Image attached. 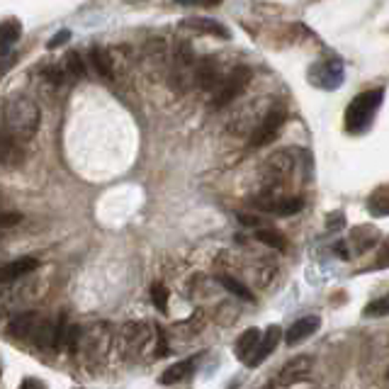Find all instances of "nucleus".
Wrapping results in <instances>:
<instances>
[{
    "label": "nucleus",
    "instance_id": "nucleus-18",
    "mask_svg": "<svg viewBox=\"0 0 389 389\" xmlns=\"http://www.w3.org/2000/svg\"><path fill=\"white\" fill-rule=\"evenodd\" d=\"M258 341H261V331L258 328H249V331H244L239 336L237 341V356L241 358V361L246 363V358L253 353V348L258 346Z\"/></svg>",
    "mask_w": 389,
    "mask_h": 389
},
{
    "label": "nucleus",
    "instance_id": "nucleus-8",
    "mask_svg": "<svg viewBox=\"0 0 389 389\" xmlns=\"http://www.w3.org/2000/svg\"><path fill=\"white\" fill-rule=\"evenodd\" d=\"M280 336H282L280 326H270L268 331H265V336H261V341H258V346L253 348L251 356L246 358V365H249V368H256V365H261L265 358H268L270 353L275 351V346L280 343Z\"/></svg>",
    "mask_w": 389,
    "mask_h": 389
},
{
    "label": "nucleus",
    "instance_id": "nucleus-1",
    "mask_svg": "<svg viewBox=\"0 0 389 389\" xmlns=\"http://www.w3.org/2000/svg\"><path fill=\"white\" fill-rule=\"evenodd\" d=\"M39 120H42V115H39L37 103L25 95H13L3 105V122L13 141L32 139L39 129Z\"/></svg>",
    "mask_w": 389,
    "mask_h": 389
},
{
    "label": "nucleus",
    "instance_id": "nucleus-31",
    "mask_svg": "<svg viewBox=\"0 0 389 389\" xmlns=\"http://www.w3.org/2000/svg\"><path fill=\"white\" fill-rule=\"evenodd\" d=\"M265 389H273V387H270V385H268V387H265Z\"/></svg>",
    "mask_w": 389,
    "mask_h": 389
},
{
    "label": "nucleus",
    "instance_id": "nucleus-9",
    "mask_svg": "<svg viewBox=\"0 0 389 389\" xmlns=\"http://www.w3.org/2000/svg\"><path fill=\"white\" fill-rule=\"evenodd\" d=\"M309 368H311L309 358H297V361L287 363L280 373V385L290 387V385H297V382H306L309 380Z\"/></svg>",
    "mask_w": 389,
    "mask_h": 389
},
{
    "label": "nucleus",
    "instance_id": "nucleus-4",
    "mask_svg": "<svg viewBox=\"0 0 389 389\" xmlns=\"http://www.w3.org/2000/svg\"><path fill=\"white\" fill-rule=\"evenodd\" d=\"M249 83H251V68L237 66L232 73L227 76V78L219 81V88H217L212 105H214V108H227L229 103H234V100L246 90V85Z\"/></svg>",
    "mask_w": 389,
    "mask_h": 389
},
{
    "label": "nucleus",
    "instance_id": "nucleus-21",
    "mask_svg": "<svg viewBox=\"0 0 389 389\" xmlns=\"http://www.w3.org/2000/svg\"><path fill=\"white\" fill-rule=\"evenodd\" d=\"M219 282H222L224 287H227L229 292H232V294H237V297H241V299H246V302H251V299H253L251 290H249V287H246V285H241L239 280L229 278V275H222Z\"/></svg>",
    "mask_w": 389,
    "mask_h": 389
},
{
    "label": "nucleus",
    "instance_id": "nucleus-6",
    "mask_svg": "<svg viewBox=\"0 0 389 389\" xmlns=\"http://www.w3.org/2000/svg\"><path fill=\"white\" fill-rule=\"evenodd\" d=\"M311 83L326 88V90L338 88L341 83H343V63H341L338 58H328V61L314 66L311 68Z\"/></svg>",
    "mask_w": 389,
    "mask_h": 389
},
{
    "label": "nucleus",
    "instance_id": "nucleus-27",
    "mask_svg": "<svg viewBox=\"0 0 389 389\" xmlns=\"http://www.w3.org/2000/svg\"><path fill=\"white\" fill-rule=\"evenodd\" d=\"M178 5H185V8H217L224 0H175Z\"/></svg>",
    "mask_w": 389,
    "mask_h": 389
},
{
    "label": "nucleus",
    "instance_id": "nucleus-15",
    "mask_svg": "<svg viewBox=\"0 0 389 389\" xmlns=\"http://www.w3.org/2000/svg\"><path fill=\"white\" fill-rule=\"evenodd\" d=\"M192 370H194L192 358H187V361H178L175 365H170L166 373L161 375V385H175V382L185 380L187 375H192Z\"/></svg>",
    "mask_w": 389,
    "mask_h": 389
},
{
    "label": "nucleus",
    "instance_id": "nucleus-29",
    "mask_svg": "<svg viewBox=\"0 0 389 389\" xmlns=\"http://www.w3.org/2000/svg\"><path fill=\"white\" fill-rule=\"evenodd\" d=\"M68 39H71V32H68V29H61V32H56L54 37L49 39V44H46V46H49V49H58V46L66 44Z\"/></svg>",
    "mask_w": 389,
    "mask_h": 389
},
{
    "label": "nucleus",
    "instance_id": "nucleus-23",
    "mask_svg": "<svg viewBox=\"0 0 389 389\" xmlns=\"http://www.w3.org/2000/svg\"><path fill=\"white\" fill-rule=\"evenodd\" d=\"M66 71L73 78H85V63L78 51H68L66 54Z\"/></svg>",
    "mask_w": 389,
    "mask_h": 389
},
{
    "label": "nucleus",
    "instance_id": "nucleus-10",
    "mask_svg": "<svg viewBox=\"0 0 389 389\" xmlns=\"http://www.w3.org/2000/svg\"><path fill=\"white\" fill-rule=\"evenodd\" d=\"M321 326V319L319 316H304V319H299V321H294L292 326H290V331H287L285 336V341L290 346L294 343H302V341H306L309 336H314L316 328Z\"/></svg>",
    "mask_w": 389,
    "mask_h": 389
},
{
    "label": "nucleus",
    "instance_id": "nucleus-30",
    "mask_svg": "<svg viewBox=\"0 0 389 389\" xmlns=\"http://www.w3.org/2000/svg\"><path fill=\"white\" fill-rule=\"evenodd\" d=\"M20 389H46V385L39 380H34V377H27V380H22Z\"/></svg>",
    "mask_w": 389,
    "mask_h": 389
},
{
    "label": "nucleus",
    "instance_id": "nucleus-19",
    "mask_svg": "<svg viewBox=\"0 0 389 389\" xmlns=\"http://www.w3.org/2000/svg\"><path fill=\"white\" fill-rule=\"evenodd\" d=\"M20 158V151H17V144L8 134L0 132V166H8V163H15Z\"/></svg>",
    "mask_w": 389,
    "mask_h": 389
},
{
    "label": "nucleus",
    "instance_id": "nucleus-3",
    "mask_svg": "<svg viewBox=\"0 0 389 389\" xmlns=\"http://www.w3.org/2000/svg\"><path fill=\"white\" fill-rule=\"evenodd\" d=\"M10 333L15 338H32L39 346H56V328L37 314H22L10 323Z\"/></svg>",
    "mask_w": 389,
    "mask_h": 389
},
{
    "label": "nucleus",
    "instance_id": "nucleus-28",
    "mask_svg": "<svg viewBox=\"0 0 389 389\" xmlns=\"http://www.w3.org/2000/svg\"><path fill=\"white\" fill-rule=\"evenodd\" d=\"M22 214H17V212H0V229H10L15 227V224H20Z\"/></svg>",
    "mask_w": 389,
    "mask_h": 389
},
{
    "label": "nucleus",
    "instance_id": "nucleus-13",
    "mask_svg": "<svg viewBox=\"0 0 389 389\" xmlns=\"http://www.w3.org/2000/svg\"><path fill=\"white\" fill-rule=\"evenodd\" d=\"M194 81L199 83V88L209 90V88H214L219 83V66H217L209 56L202 58V61L197 63V71H194Z\"/></svg>",
    "mask_w": 389,
    "mask_h": 389
},
{
    "label": "nucleus",
    "instance_id": "nucleus-11",
    "mask_svg": "<svg viewBox=\"0 0 389 389\" xmlns=\"http://www.w3.org/2000/svg\"><path fill=\"white\" fill-rule=\"evenodd\" d=\"M37 261L34 258H20V261H13L8 265L0 268V285H8V282H15L17 278H25L27 273L37 270Z\"/></svg>",
    "mask_w": 389,
    "mask_h": 389
},
{
    "label": "nucleus",
    "instance_id": "nucleus-24",
    "mask_svg": "<svg viewBox=\"0 0 389 389\" xmlns=\"http://www.w3.org/2000/svg\"><path fill=\"white\" fill-rule=\"evenodd\" d=\"M151 297H153V304H156L158 309L168 311V290H166V285H153L151 287Z\"/></svg>",
    "mask_w": 389,
    "mask_h": 389
},
{
    "label": "nucleus",
    "instance_id": "nucleus-25",
    "mask_svg": "<svg viewBox=\"0 0 389 389\" xmlns=\"http://www.w3.org/2000/svg\"><path fill=\"white\" fill-rule=\"evenodd\" d=\"M387 311H389V299H387V297H380L377 302L365 306L363 314H365V316H387Z\"/></svg>",
    "mask_w": 389,
    "mask_h": 389
},
{
    "label": "nucleus",
    "instance_id": "nucleus-26",
    "mask_svg": "<svg viewBox=\"0 0 389 389\" xmlns=\"http://www.w3.org/2000/svg\"><path fill=\"white\" fill-rule=\"evenodd\" d=\"M42 76L46 81H51L54 85H61L63 83V76H66V71H63L61 66H46L42 71Z\"/></svg>",
    "mask_w": 389,
    "mask_h": 389
},
{
    "label": "nucleus",
    "instance_id": "nucleus-17",
    "mask_svg": "<svg viewBox=\"0 0 389 389\" xmlns=\"http://www.w3.org/2000/svg\"><path fill=\"white\" fill-rule=\"evenodd\" d=\"M22 34V25L17 20H3L0 22V51L10 49Z\"/></svg>",
    "mask_w": 389,
    "mask_h": 389
},
{
    "label": "nucleus",
    "instance_id": "nucleus-2",
    "mask_svg": "<svg viewBox=\"0 0 389 389\" xmlns=\"http://www.w3.org/2000/svg\"><path fill=\"white\" fill-rule=\"evenodd\" d=\"M382 95L385 90L375 88V90H365L358 98H353V103L346 110V129L353 134H363L368 132L370 125L375 120V112L382 105Z\"/></svg>",
    "mask_w": 389,
    "mask_h": 389
},
{
    "label": "nucleus",
    "instance_id": "nucleus-7",
    "mask_svg": "<svg viewBox=\"0 0 389 389\" xmlns=\"http://www.w3.org/2000/svg\"><path fill=\"white\" fill-rule=\"evenodd\" d=\"M256 204L258 209H265L270 212V214L290 217V214H297V212L304 207V199L302 197H261Z\"/></svg>",
    "mask_w": 389,
    "mask_h": 389
},
{
    "label": "nucleus",
    "instance_id": "nucleus-14",
    "mask_svg": "<svg viewBox=\"0 0 389 389\" xmlns=\"http://www.w3.org/2000/svg\"><path fill=\"white\" fill-rule=\"evenodd\" d=\"M292 166H294V161L290 158V153L280 151V153H275V156L268 158V175H270V178H275V180L285 178V175L292 173Z\"/></svg>",
    "mask_w": 389,
    "mask_h": 389
},
{
    "label": "nucleus",
    "instance_id": "nucleus-5",
    "mask_svg": "<svg viewBox=\"0 0 389 389\" xmlns=\"http://www.w3.org/2000/svg\"><path fill=\"white\" fill-rule=\"evenodd\" d=\"M285 120H287V115H285V110H282V108L270 110L268 115L263 117V122L258 125L256 132H253L251 146H265V144H270V141H275L282 125H285Z\"/></svg>",
    "mask_w": 389,
    "mask_h": 389
},
{
    "label": "nucleus",
    "instance_id": "nucleus-16",
    "mask_svg": "<svg viewBox=\"0 0 389 389\" xmlns=\"http://www.w3.org/2000/svg\"><path fill=\"white\" fill-rule=\"evenodd\" d=\"M90 61L95 71L103 78H112L115 76V68H112V56L108 54V49H103V46H93L90 49Z\"/></svg>",
    "mask_w": 389,
    "mask_h": 389
},
{
    "label": "nucleus",
    "instance_id": "nucleus-22",
    "mask_svg": "<svg viewBox=\"0 0 389 389\" xmlns=\"http://www.w3.org/2000/svg\"><path fill=\"white\" fill-rule=\"evenodd\" d=\"M368 207L375 217H387V187H380V190L370 197Z\"/></svg>",
    "mask_w": 389,
    "mask_h": 389
},
{
    "label": "nucleus",
    "instance_id": "nucleus-12",
    "mask_svg": "<svg viewBox=\"0 0 389 389\" xmlns=\"http://www.w3.org/2000/svg\"><path fill=\"white\" fill-rule=\"evenodd\" d=\"M185 27L194 29L199 34H209V37H219V39H229L232 32L217 20H209V17H197V20H185Z\"/></svg>",
    "mask_w": 389,
    "mask_h": 389
},
{
    "label": "nucleus",
    "instance_id": "nucleus-20",
    "mask_svg": "<svg viewBox=\"0 0 389 389\" xmlns=\"http://www.w3.org/2000/svg\"><path fill=\"white\" fill-rule=\"evenodd\" d=\"M256 239H261L265 246H273V249H278V251H285L287 249L285 237H282L280 232H273V229H261V232L256 234Z\"/></svg>",
    "mask_w": 389,
    "mask_h": 389
}]
</instances>
